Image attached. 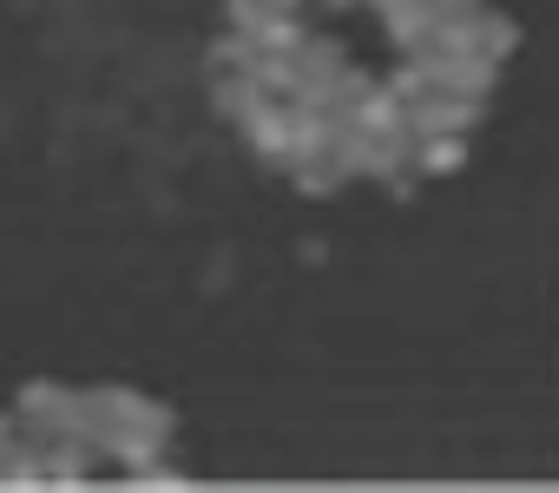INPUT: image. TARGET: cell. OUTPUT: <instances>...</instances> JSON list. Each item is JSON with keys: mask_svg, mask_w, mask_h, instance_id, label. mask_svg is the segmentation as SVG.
I'll list each match as a JSON object with an SVG mask.
<instances>
[{"mask_svg": "<svg viewBox=\"0 0 559 493\" xmlns=\"http://www.w3.org/2000/svg\"><path fill=\"white\" fill-rule=\"evenodd\" d=\"M171 441L178 414L126 382H27L0 414V486H93L99 467H119L126 486H191V473L165 460Z\"/></svg>", "mask_w": 559, "mask_h": 493, "instance_id": "1", "label": "cell"}]
</instances>
